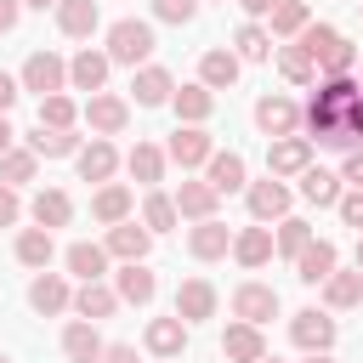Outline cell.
Here are the masks:
<instances>
[{"mask_svg":"<svg viewBox=\"0 0 363 363\" xmlns=\"http://www.w3.org/2000/svg\"><path fill=\"white\" fill-rule=\"evenodd\" d=\"M295 40L306 45V57H312L318 79H335V74H357V45H352V40H346L335 23H306Z\"/></svg>","mask_w":363,"mask_h":363,"instance_id":"1","label":"cell"},{"mask_svg":"<svg viewBox=\"0 0 363 363\" xmlns=\"http://www.w3.org/2000/svg\"><path fill=\"white\" fill-rule=\"evenodd\" d=\"M153 23H142V17H119V23H108V62H125V68H142V62H153Z\"/></svg>","mask_w":363,"mask_h":363,"instance_id":"2","label":"cell"},{"mask_svg":"<svg viewBox=\"0 0 363 363\" xmlns=\"http://www.w3.org/2000/svg\"><path fill=\"white\" fill-rule=\"evenodd\" d=\"M250 119H255V130H261L267 142H278V136H301V102L284 96V91H267V96L250 108Z\"/></svg>","mask_w":363,"mask_h":363,"instance_id":"3","label":"cell"},{"mask_svg":"<svg viewBox=\"0 0 363 363\" xmlns=\"http://www.w3.org/2000/svg\"><path fill=\"white\" fill-rule=\"evenodd\" d=\"M17 85L23 91H34V96H57V91H68V62L57 57V51H28V62H23V74H17Z\"/></svg>","mask_w":363,"mask_h":363,"instance_id":"4","label":"cell"},{"mask_svg":"<svg viewBox=\"0 0 363 363\" xmlns=\"http://www.w3.org/2000/svg\"><path fill=\"white\" fill-rule=\"evenodd\" d=\"M278 306H284V301H278V289H272V284H261V278H244V284L233 289V318H238V323L267 329V323L278 318Z\"/></svg>","mask_w":363,"mask_h":363,"instance_id":"5","label":"cell"},{"mask_svg":"<svg viewBox=\"0 0 363 363\" xmlns=\"http://www.w3.org/2000/svg\"><path fill=\"white\" fill-rule=\"evenodd\" d=\"M289 340L312 357V352H335V340H340V323L329 318V312H318V306H301L295 318H289Z\"/></svg>","mask_w":363,"mask_h":363,"instance_id":"6","label":"cell"},{"mask_svg":"<svg viewBox=\"0 0 363 363\" xmlns=\"http://www.w3.org/2000/svg\"><path fill=\"white\" fill-rule=\"evenodd\" d=\"M244 199H250V221H261V227L284 221V216H289V204H295L289 182H278V176H261V182H250V187H244Z\"/></svg>","mask_w":363,"mask_h":363,"instance_id":"7","label":"cell"},{"mask_svg":"<svg viewBox=\"0 0 363 363\" xmlns=\"http://www.w3.org/2000/svg\"><path fill=\"white\" fill-rule=\"evenodd\" d=\"M210 153H216V136H210L204 125H176V130H170V142H164V159H170V164H182V170L210 164Z\"/></svg>","mask_w":363,"mask_h":363,"instance_id":"8","label":"cell"},{"mask_svg":"<svg viewBox=\"0 0 363 363\" xmlns=\"http://www.w3.org/2000/svg\"><path fill=\"white\" fill-rule=\"evenodd\" d=\"M108 51H96V45H79L74 57H68V91H85V96H96V91H108Z\"/></svg>","mask_w":363,"mask_h":363,"instance_id":"9","label":"cell"},{"mask_svg":"<svg viewBox=\"0 0 363 363\" xmlns=\"http://www.w3.org/2000/svg\"><path fill=\"white\" fill-rule=\"evenodd\" d=\"M113 295H119V306H153L159 272H153L147 261H125V267L113 272Z\"/></svg>","mask_w":363,"mask_h":363,"instance_id":"10","label":"cell"},{"mask_svg":"<svg viewBox=\"0 0 363 363\" xmlns=\"http://www.w3.org/2000/svg\"><path fill=\"white\" fill-rule=\"evenodd\" d=\"M216 306H221V295H216L210 278H182V284H176V318H182L187 329L204 323V318H216Z\"/></svg>","mask_w":363,"mask_h":363,"instance_id":"11","label":"cell"},{"mask_svg":"<svg viewBox=\"0 0 363 363\" xmlns=\"http://www.w3.org/2000/svg\"><path fill=\"white\" fill-rule=\"evenodd\" d=\"M85 125H91V136H119L130 125V102L113 91H96V96H85Z\"/></svg>","mask_w":363,"mask_h":363,"instance_id":"12","label":"cell"},{"mask_svg":"<svg viewBox=\"0 0 363 363\" xmlns=\"http://www.w3.org/2000/svg\"><path fill=\"white\" fill-rule=\"evenodd\" d=\"M119 164H125V159H119V147H113L108 136H91V142L74 153L79 182H96V187H102V182H113V170H119Z\"/></svg>","mask_w":363,"mask_h":363,"instance_id":"13","label":"cell"},{"mask_svg":"<svg viewBox=\"0 0 363 363\" xmlns=\"http://www.w3.org/2000/svg\"><path fill=\"white\" fill-rule=\"evenodd\" d=\"M102 250H108V261H147V250H153V233L130 216V221H119V227H108V238H102Z\"/></svg>","mask_w":363,"mask_h":363,"instance_id":"14","label":"cell"},{"mask_svg":"<svg viewBox=\"0 0 363 363\" xmlns=\"http://www.w3.org/2000/svg\"><path fill=\"white\" fill-rule=\"evenodd\" d=\"M28 306H34L40 318H62V312L74 306L68 278H62V272H34V278H28Z\"/></svg>","mask_w":363,"mask_h":363,"instance_id":"15","label":"cell"},{"mask_svg":"<svg viewBox=\"0 0 363 363\" xmlns=\"http://www.w3.org/2000/svg\"><path fill=\"white\" fill-rule=\"evenodd\" d=\"M312 164V142L306 136H278V142H267V176H301Z\"/></svg>","mask_w":363,"mask_h":363,"instance_id":"16","label":"cell"},{"mask_svg":"<svg viewBox=\"0 0 363 363\" xmlns=\"http://www.w3.org/2000/svg\"><path fill=\"white\" fill-rule=\"evenodd\" d=\"M204 182H210L216 193H244V187H250V164H244V153L216 147V153H210V164H204Z\"/></svg>","mask_w":363,"mask_h":363,"instance_id":"17","label":"cell"},{"mask_svg":"<svg viewBox=\"0 0 363 363\" xmlns=\"http://www.w3.org/2000/svg\"><path fill=\"white\" fill-rule=\"evenodd\" d=\"M91 216H96L102 227H119V221L136 216V193H130L125 182H102V187L91 193Z\"/></svg>","mask_w":363,"mask_h":363,"instance_id":"18","label":"cell"},{"mask_svg":"<svg viewBox=\"0 0 363 363\" xmlns=\"http://www.w3.org/2000/svg\"><path fill=\"white\" fill-rule=\"evenodd\" d=\"M233 261H238L244 272H261V267L272 261V227H261V221L238 227V233H233Z\"/></svg>","mask_w":363,"mask_h":363,"instance_id":"19","label":"cell"},{"mask_svg":"<svg viewBox=\"0 0 363 363\" xmlns=\"http://www.w3.org/2000/svg\"><path fill=\"white\" fill-rule=\"evenodd\" d=\"M187 335H193V329H187V323L170 312V318H147L142 346H147L153 357H182V352H187Z\"/></svg>","mask_w":363,"mask_h":363,"instance_id":"20","label":"cell"},{"mask_svg":"<svg viewBox=\"0 0 363 363\" xmlns=\"http://www.w3.org/2000/svg\"><path fill=\"white\" fill-rule=\"evenodd\" d=\"M221 357H227V363H261V357H267V335H261L255 323H238V318H233V323L221 329Z\"/></svg>","mask_w":363,"mask_h":363,"instance_id":"21","label":"cell"},{"mask_svg":"<svg viewBox=\"0 0 363 363\" xmlns=\"http://www.w3.org/2000/svg\"><path fill=\"white\" fill-rule=\"evenodd\" d=\"M238 74H244V62H238L227 45H210V51L199 57V85H204V91H233Z\"/></svg>","mask_w":363,"mask_h":363,"instance_id":"22","label":"cell"},{"mask_svg":"<svg viewBox=\"0 0 363 363\" xmlns=\"http://www.w3.org/2000/svg\"><path fill=\"white\" fill-rule=\"evenodd\" d=\"M170 91H176V79H170V68H159V62H142V68L130 74V96H136V108H164Z\"/></svg>","mask_w":363,"mask_h":363,"instance_id":"23","label":"cell"},{"mask_svg":"<svg viewBox=\"0 0 363 363\" xmlns=\"http://www.w3.org/2000/svg\"><path fill=\"white\" fill-rule=\"evenodd\" d=\"M187 255H193V261H221V255H233V227H221V221H193V227H187Z\"/></svg>","mask_w":363,"mask_h":363,"instance_id":"24","label":"cell"},{"mask_svg":"<svg viewBox=\"0 0 363 363\" xmlns=\"http://www.w3.org/2000/svg\"><path fill=\"white\" fill-rule=\"evenodd\" d=\"M170 199H176V216L182 221H216V204H221V193L210 182H182Z\"/></svg>","mask_w":363,"mask_h":363,"instance_id":"25","label":"cell"},{"mask_svg":"<svg viewBox=\"0 0 363 363\" xmlns=\"http://www.w3.org/2000/svg\"><path fill=\"white\" fill-rule=\"evenodd\" d=\"M335 267H340V250H335V238H312V244L295 255V278H301V284H323Z\"/></svg>","mask_w":363,"mask_h":363,"instance_id":"26","label":"cell"},{"mask_svg":"<svg viewBox=\"0 0 363 363\" xmlns=\"http://www.w3.org/2000/svg\"><path fill=\"white\" fill-rule=\"evenodd\" d=\"M318 289H323V312H352V306H363V272H357V267H352V272L335 267Z\"/></svg>","mask_w":363,"mask_h":363,"instance_id":"27","label":"cell"},{"mask_svg":"<svg viewBox=\"0 0 363 363\" xmlns=\"http://www.w3.org/2000/svg\"><path fill=\"white\" fill-rule=\"evenodd\" d=\"M102 346H108V340L96 335V323H85V318H68V323H62V357H68V363H96Z\"/></svg>","mask_w":363,"mask_h":363,"instance_id":"28","label":"cell"},{"mask_svg":"<svg viewBox=\"0 0 363 363\" xmlns=\"http://www.w3.org/2000/svg\"><path fill=\"white\" fill-rule=\"evenodd\" d=\"M170 108H176V125H204L216 113V91H204L199 79L193 85H176L170 91Z\"/></svg>","mask_w":363,"mask_h":363,"instance_id":"29","label":"cell"},{"mask_svg":"<svg viewBox=\"0 0 363 363\" xmlns=\"http://www.w3.org/2000/svg\"><path fill=\"white\" fill-rule=\"evenodd\" d=\"M340 193H346V182H340L335 170H323V164H306V170H301V199H306V204L335 210V204H340Z\"/></svg>","mask_w":363,"mask_h":363,"instance_id":"30","label":"cell"},{"mask_svg":"<svg viewBox=\"0 0 363 363\" xmlns=\"http://www.w3.org/2000/svg\"><path fill=\"white\" fill-rule=\"evenodd\" d=\"M28 216H34V227L57 233V227H68V221H74V199H68L62 187H40V193H34V204H28Z\"/></svg>","mask_w":363,"mask_h":363,"instance_id":"31","label":"cell"},{"mask_svg":"<svg viewBox=\"0 0 363 363\" xmlns=\"http://www.w3.org/2000/svg\"><path fill=\"white\" fill-rule=\"evenodd\" d=\"M62 267H68L79 284H96V278H108V250H102V244H91V238H79V244H68V250H62Z\"/></svg>","mask_w":363,"mask_h":363,"instance_id":"32","label":"cell"},{"mask_svg":"<svg viewBox=\"0 0 363 363\" xmlns=\"http://www.w3.org/2000/svg\"><path fill=\"white\" fill-rule=\"evenodd\" d=\"M68 312H79L85 323H102V318L119 312V295H113V284L96 278V284H79V289H74V306H68Z\"/></svg>","mask_w":363,"mask_h":363,"instance_id":"33","label":"cell"},{"mask_svg":"<svg viewBox=\"0 0 363 363\" xmlns=\"http://www.w3.org/2000/svg\"><path fill=\"white\" fill-rule=\"evenodd\" d=\"M96 23H102V6L96 0H57V28L68 40H91Z\"/></svg>","mask_w":363,"mask_h":363,"instance_id":"34","label":"cell"},{"mask_svg":"<svg viewBox=\"0 0 363 363\" xmlns=\"http://www.w3.org/2000/svg\"><path fill=\"white\" fill-rule=\"evenodd\" d=\"M79 147H85V136H74V130H45V125L28 130V153L34 159H74Z\"/></svg>","mask_w":363,"mask_h":363,"instance_id":"35","label":"cell"},{"mask_svg":"<svg viewBox=\"0 0 363 363\" xmlns=\"http://www.w3.org/2000/svg\"><path fill=\"white\" fill-rule=\"evenodd\" d=\"M164 164H170V159H164V147H159V142H136V147L125 153V170H130V176H136L142 187L164 182Z\"/></svg>","mask_w":363,"mask_h":363,"instance_id":"36","label":"cell"},{"mask_svg":"<svg viewBox=\"0 0 363 363\" xmlns=\"http://www.w3.org/2000/svg\"><path fill=\"white\" fill-rule=\"evenodd\" d=\"M17 261L34 267V272H45V267L57 261V238H51L45 227H23V233H17Z\"/></svg>","mask_w":363,"mask_h":363,"instance_id":"37","label":"cell"},{"mask_svg":"<svg viewBox=\"0 0 363 363\" xmlns=\"http://www.w3.org/2000/svg\"><path fill=\"white\" fill-rule=\"evenodd\" d=\"M233 57H238V62H267V57H272V34H267L261 23H238V34H233Z\"/></svg>","mask_w":363,"mask_h":363,"instance_id":"38","label":"cell"},{"mask_svg":"<svg viewBox=\"0 0 363 363\" xmlns=\"http://www.w3.org/2000/svg\"><path fill=\"white\" fill-rule=\"evenodd\" d=\"M306 244H312V221H301V216H284V221H278V233H272V255L295 261Z\"/></svg>","mask_w":363,"mask_h":363,"instance_id":"39","label":"cell"},{"mask_svg":"<svg viewBox=\"0 0 363 363\" xmlns=\"http://www.w3.org/2000/svg\"><path fill=\"white\" fill-rule=\"evenodd\" d=\"M278 74H284L289 85H312V79H318V68H312V57H306V45H301V40L278 45Z\"/></svg>","mask_w":363,"mask_h":363,"instance_id":"40","label":"cell"},{"mask_svg":"<svg viewBox=\"0 0 363 363\" xmlns=\"http://www.w3.org/2000/svg\"><path fill=\"white\" fill-rule=\"evenodd\" d=\"M176 221H182V216H176V199H170V193H159V187H153V193H147V199H142V227H147V233H153V238H159V233H170V227H176Z\"/></svg>","mask_w":363,"mask_h":363,"instance_id":"41","label":"cell"},{"mask_svg":"<svg viewBox=\"0 0 363 363\" xmlns=\"http://www.w3.org/2000/svg\"><path fill=\"white\" fill-rule=\"evenodd\" d=\"M306 23H312L306 0H278V6H272V28H267V34H272V40H295Z\"/></svg>","mask_w":363,"mask_h":363,"instance_id":"42","label":"cell"},{"mask_svg":"<svg viewBox=\"0 0 363 363\" xmlns=\"http://www.w3.org/2000/svg\"><path fill=\"white\" fill-rule=\"evenodd\" d=\"M74 119H79V102H74L68 91L40 96V125H45V130H74Z\"/></svg>","mask_w":363,"mask_h":363,"instance_id":"43","label":"cell"},{"mask_svg":"<svg viewBox=\"0 0 363 363\" xmlns=\"http://www.w3.org/2000/svg\"><path fill=\"white\" fill-rule=\"evenodd\" d=\"M40 176V159L28 153V147H11V153H0V182L6 187H28Z\"/></svg>","mask_w":363,"mask_h":363,"instance_id":"44","label":"cell"},{"mask_svg":"<svg viewBox=\"0 0 363 363\" xmlns=\"http://www.w3.org/2000/svg\"><path fill=\"white\" fill-rule=\"evenodd\" d=\"M153 17L170 23V28H187L199 17V0H153Z\"/></svg>","mask_w":363,"mask_h":363,"instance_id":"45","label":"cell"},{"mask_svg":"<svg viewBox=\"0 0 363 363\" xmlns=\"http://www.w3.org/2000/svg\"><path fill=\"white\" fill-rule=\"evenodd\" d=\"M335 210H340V221H346V227H357V233H363V187H346Z\"/></svg>","mask_w":363,"mask_h":363,"instance_id":"46","label":"cell"},{"mask_svg":"<svg viewBox=\"0 0 363 363\" xmlns=\"http://www.w3.org/2000/svg\"><path fill=\"white\" fill-rule=\"evenodd\" d=\"M340 130H346V136H352V142H357V147H363V96H357V102H346V108H340Z\"/></svg>","mask_w":363,"mask_h":363,"instance_id":"47","label":"cell"},{"mask_svg":"<svg viewBox=\"0 0 363 363\" xmlns=\"http://www.w3.org/2000/svg\"><path fill=\"white\" fill-rule=\"evenodd\" d=\"M335 176H340L346 187H363V147H352V153L340 159V170H335Z\"/></svg>","mask_w":363,"mask_h":363,"instance_id":"48","label":"cell"},{"mask_svg":"<svg viewBox=\"0 0 363 363\" xmlns=\"http://www.w3.org/2000/svg\"><path fill=\"white\" fill-rule=\"evenodd\" d=\"M17 216H23V199H17V187L0 182V227H17Z\"/></svg>","mask_w":363,"mask_h":363,"instance_id":"49","label":"cell"},{"mask_svg":"<svg viewBox=\"0 0 363 363\" xmlns=\"http://www.w3.org/2000/svg\"><path fill=\"white\" fill-rule=\"evenodd\" d=\"M23 96V85H17V74H6L0 68V113H11V102Z\"/></svg>","mask_w":363,"mask_h":363,"instance_id":"50","label":"cell"},{"mask_svg":"<svg viewBox=\"0 0 363 363\" xmlns=\"http://www.w3.org/2000/svg\"><path fill=\"white\" fill-rule=\"evenodd\" d=\"M96 363H136V346H125V340H108Z\"/></svg>","mask_w":363,"mask_h":363,"instance_id":"51","label":"cell"},{"mask_svg":"<svg viewBox=\"0 0 363 363\" xmlns=\"http://www.w3.org/2000/svg\"><path fill=\"white\" fill-rule=\"evenodd\" d=\"M272 6H278V0H238L244 23H261V17H272Z\"/></svg>","mask_w":363,"mask_h":363,"instance_id":"52","label":"cell"},{"mask_svg":"<svg viewBox=\"0 0 363 363\" xmlns=\"http://www.w3.org/2000/svg\"><path fill=\"white\" fill-rule=\"evenodd\" d=\"M23 23V0H0V34H11Z\"/></svg>","mask_w":363,"mask_h":363,"instance_id":"53","label":"cell"},{"mask_svg":"<svg viewBox=\"0 0 363 363\" xmlns=\"http://www.w3.org/2000/svg\"><path fill=\"white\" fill-rule=\"evenodd\" d=\"M11 142H17V130H11V119L0 113V153H11Z\"/></svg>","mask_w":363,"mask_h":363,"instance_id":"54","label":"cell"},{"mask_svg":"<svg viewBox=\"0 0 363 363\" xmlns=\"http://www.w3.org/2000/svg\"><path fill=\"white\" fill-rule=\"evenodd\" d=\"M23 11H57V0H23Z\"/></svg>","mask_w":363,"mask_h":363,"instance_id":"55","label":"cell"},{"mask_svg":"<svg viewBox=\"0 0 363 363\" xmlns=\"http://www.w3.org/2000/svg\"><path fill=\"white\" fill-rule=\"evenodd\" d=\"M306 363H335V352H312V357H306Z\"/></svg>","mask_w":363,"mask_h":363,"instance_id":"56","label":"cell"},{"mask_svg":"<svg viewBox=\"0 0 363 363\" xmlns=\"http://www.w3.org/2000/svg\"><path fill=\"white\" fill-rule=\"evenodd\" d=\"M357 272H363V233H357Z\"/></svg>","mask_w":363,"mask_h":363,"instance_id":"57","label":"cell"},{"mask_svg":"<svg viewBox=\"0 0 363 363\" xmlns=\"http://www.w3.org/2000/svg\"><path fill=\"white\" fill-rule=\"evenodd\" d=\"M261 363H284V357H272V352H267V357H261Z\"/></svg>","mask_w":363,"mask_h":363,"instance_id":"58","label":"cell"},{"mask_svg":"<svg viewBox=\"0 0 363 363\" xmlns=\"http://www.w3.org/2000/svg\"><path fill=\"white\" fill-rule=\"evenodd\" d=\"M357 74H363V51H357Z\"/></svg>","mask_w":363,"mask_h":363,"instance_id":"59","label":"cell"},{"mask_svg":"<svg viewBox=\"0 0 363 363\" xmlns=\"http://www.w3.org/2000/svg\"><path fill=\"white\" fill-rule=\"evenodd\" d=\"M0 363H11V357H6V352H0Z\"/></svg>","mask_w":363,"mask_h":363,"instance_id":"60","label":"cell"}]
</instances>
